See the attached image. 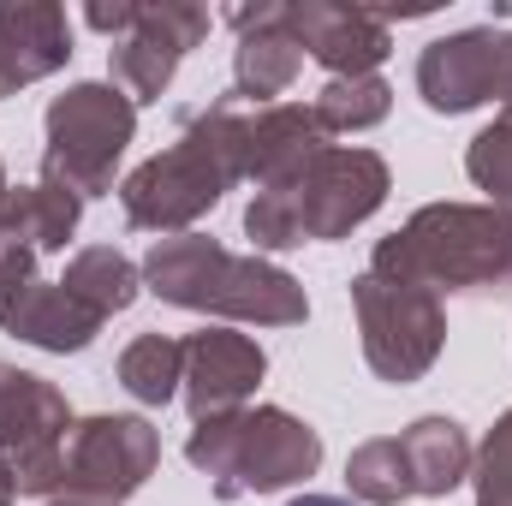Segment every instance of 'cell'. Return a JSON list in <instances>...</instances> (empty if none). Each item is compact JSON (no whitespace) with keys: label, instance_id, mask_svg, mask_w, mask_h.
I'll use <instances>...</instances> for the list:
<instances>
[{"label":"cell","instance_id":"obj_1","mask_svg":"<svg viewBox=\"0 0 512 506\" xmlns=\"http://www.w3.org/2000/svg\"><path fill=\"white\" fill-rule=\"evenodd\" d=\"M370 274L423 286L429 298H512V209L429 203L376 245Z\"/></svg>","mask_w":512,"mask_h":506},{"label":"cell","instance_id":"obj_2","mask_svg":"<svg viewBox=\"0 0 512 506\" xmlns=\"http://www.w3.org/2000/svg\"><path fill=\"white\" fill-rule=\"evenodd\" d=\"M387 191H393V173L376 149L322 143L298 173H286L280 185H262L245 203V233L256 251L334 245L382 209Z\"/></svg>","mask_w":512,"mask_h":506},{"label":"cell","instance_id":"obj_3","mask_svg":"<svg viewBox=\"0 0 512 506\" xmlns=\"http://www.w3.org/2000/svg\"><path fill=\"white\" fill-rule=\"evenodd\" d=\"M143 286L161 304L227 316V322H256V328H298L310 316V298L286 268L227 251L209 233L155 239L143 256Z\"/></svg>","mask_w":512,"mask_h":506},{"label":"cell","instance_id":"obj_4","mask_svg":"<svg viewBox=\"0 0 512 506\" xmlns=\"http://www.w3.org/2000/svg\"><path fill=\"white\" fill-rule=\"evenodd\" d=\"M239 185L233 161V96L179 120V137L120 179V209L137 233L179 239Z\"/></svg>","mask_w":512,"mask_h":506},{"label":"cell","instance_id":"obj_5","mask_svg":"<svg viewBox=\"0 0 512 506\" xmlns=\"http://www.w3.org/2000/svg\"><path fill=\"white\" fill-rule=\"evenodd\" d=\"M185 459L209 477L221 501H245V495H274L316 477L322 435L280 405H245V411L191 423Z\"/></svg>","mask_w":512,"mask_h":506},{"label":"cell","instance_id":"obj_6","mask_svg":"<svg viewBox=\"0 0 512 506\" xmlns=\"http://www.w3.org/2000/svg\"><path fill=\"white\" fill-rule=\"evenodd\" d=\"M42 137V179L90 203L114 191V167L137 137V108L114 84H72L48 102Z\"/></svg>","mask_w":512,"mask_h":506},{"label":"cell","instance_id":"obj_7","mask_svg":"<svg viewBox=\"0 0 512 506\" xmlns=\"http://www.w3.org/2000/svg\"><path fill=\"white\" fill-rule=\"evenodd\" d=\"M66 435L72 405L54 381L0 364V483L18 495H54L66 477Z\"/></svg>","mask_w":512,"mask_h":506},{"label":"cell","instance_id":"obj_8","mask_svg":"<svg viewBox=\"0 0 512 506\" xmlns=\"http://www.w3.org/2000/svg\"><path fill=\"white\" fill-rule=\"evenodd\" d=\"M352 310H358V334H364V364L382 381L405 387L435 370L441 346H447V310L441 298H429L423 286L382 280V274H358L352 280Z\"/></svg>","mask_w":512,"mask_h":506},{"label":"cell","instance_id":"obj_9","mask_svg":"<svg viewBox=\"0 0 512 506\" xmlns=\"http://www.w3.org/2000/svg\"><path fill=\"white\" fill-rule=\"evenodd\" d=\"M155 465H161V435H155L149 417L96 411V417L72 423V435H66V477H60V495H66V501L120 506L155 477Z\"/></svg>","mask_w":512,"mask_h":506},{"label":"cell","instance_id":"obj_10","mask_svg":"<svg viewBox=\"0 0 512 506\" xmlns=\"http://www.w3.org/2000/svg\"><path fill=\"white\" fill-rule=\"evenodd\" d=\"M417 96L429 114H471L483 102L512 108V30L477 24L435 36L417 54Z\"/></svg>","mask_w":512,"mask_h":506},{"label":"cell","instance_id":"obj_11","mask_svg":"<svg viewBox=\"0 0 512 506\" xmlns=\"http://www.w3.org/2000/svg\"><path fill=\"white\" fill-rule=\"evenodd\" d=\"M209 12L191 6V0H161V6H137L131 30L108 48V72H114V90L131 96V108H149L167 96L173 72L185 66V54L209 36Z\"/></svg>","mask_w":512,"mask_h":506},{"label":"cell","instance_id":"obj_12","mask_svg":"<svg viewBox=\"0 0 512 506\" xmlns=\"http://www.w3.org/2000/svg\"><path fill=\"white\" fill-rule=\"evenodd\" d=\"M286 30L298 36V48L328 66L334 78H370L393 54L382 12L370 6H340V0H286Z\"/></svg>","mask_w":512,"mask_h":506},{"label":"cell","instance_id":"obj_13","mask_svg":"<svg viewBox=\"0 0 512 506\" xmlns=\"http://www.w3.org/2000/svg\"><path fill=\"white\" fill-rule=\"evenodd\" d=\"M268 376V352L256 346L251 334H233V328H203L185 340V411L191 423L203 417H227V411H245L256 387Z\"/></svg>","mask_w":512,"mask_h":506},{"label":"cell","instance_id":"obj_14","mask_svg":"<svg viewBox=\"0 0 512 506\" xmlns=\"http://www.w3.org/2000/svg\"><path fill=\"white\" fill-rule=\"evenodd\" d=\"M322 143L328 131L316 126V108L304 102H268V108L233 102V161H239V179H251L256 191L298 173Z\"/></svg>","mask_w":512,"mask_h":506},{"label":"cell","instance_id":"obj_15","mask_svg":"<svg viewBox=\"0 0 512 506\" xmlns=\"http://www.w3.org/2000/svg\"><path fill=\"white\" fill-rule=\"evenodd\" d=\"M233 30H239V48H233V102L245 108H268L274 96H286L298 84V66H304V48L298 36L286 30V0H262V6H239L227 12Z\"/></svg>","mask_w":512,"mask_h":506},{"label":"cell","instance_id":"obj_16","mask_svg":"<svg viewBox=\"0 0 512 506\" xmlns=\"http://www.w3.org/2000/svg\"><path fill=\"white\" fill-rule=\"evenodd\" d=\"M72 60V18L54 0H0V102Z\"/></svg>","mask_w":512,"mask_h":506},{"label":"cell","instance_id":"obj_17","mask_svg":"<svg viewBox=\"0 0 512 506\" xmlns=\"http://www.w3.org/2000/svg\"><path fill=\"white\" fill-rule=\"evenodd\" d=\"M0 334L36 346V352H84L102 334V316L84 310L60 280H24L6 304H0Z\"/></svg>","mask_w":512,"mask_h":506},{"label":"cell","instance_id":"obj_18","mask_svg":"<svg viewBox=\"0 0 512 506\" xmlns=\"http://www.w3.org/2000/svg\"><path fill=\"white\" fill-rule=\"evenodd\" d=\"M78 215L84 203L48 179L36 185H6L0 197V245H18V251H66V239L78 233Z\"/></svg>","mask_w":512,"mask_h":506},{"label":"cell","instance_id":"obj_19","mask_svg":"<svg viewBox=\"0 0 512 506\" xmlns=\"http://www.w3.org/2000/svg\"><path fill=\"white\" fill-rule=\"evenodd\" d=\"M399 453H405V465H411V489L429 495V501L453 495V489L471 477V465H477V447H471L465 423H453V417H417V423L399 435Z\"/></svg>","mask_w":512,"mask_h":506},{"label":"cell","instance_id":"obj_20","mask_svg":"<svg viewBox=\"0 0 512 506\" xmlns=\"http://www.w3.org/2000/svg\"><path fill=\"white\" fill-rule=\"evenodd\" d=\"M60 286H66L84 310H96V316L108 322V316H120V310H131V304H137L143 268H137L120 245H84V251L66 262Z\"/></svg>","mask_w":512,"mask_h":506},{"label":"cell","instance_id":"obj_21","mask_svg":"<svg viewBox=\"0 0 512 506\" xmlns=\"http://www.w3.org/2000/svg\"><path fill=\"white\" fill-rule=\"evenodd\" d=\"M120 387L137 405H167L185 387V340L173 334H137L120 352Z\"/></svg>","mask_w":512,"mask_h":506},{"label":"cell","instance_id":"obj_22","mask_svg":"<svg viewBox=\"0 0 512 506\" xmlns=\"http://www.w3.org/2000/svg\"><path fill=\"white\" fill-rule=\"evenodd\" d=\"M346 489L364 506H399V501L417 495V489H411V465H405V453H399V435H376V441L352 447V459H346Z\"/></svg>","mask_w":512,"mask_h":506},{"label":"cell","instance_id":"obj_23","mask_svg":"<svg viewBox=\"0 0 512 506\" xmlns=\"http://www.w3.org/2000/svg\"><path fill=\"white\" fill-rule=\"evenodd\" d=\"M310 108H316V126L328 131V137H334V131H370V126L387 120L393 90H387L382 72H370V78H328Z\"/></svg>","mask_w":512,"mask_h":506},{"label":"cell","instance_id":"obj_24","mask_svg":"<svg viewBox=\"0 0 512 506\" xmlns=\"http://www.w3.org/2000/svg\"><path fill=\"white\" fill-rule=\"evenodd\" d=\"M465 173L477 191H489L495 209H512V108H501L495 126H483L465 149Z\"/></svg>","mask_w":512,"mask_h":506},{"label":"cell","instance_id":"obj_25","mask_svg":"<svg viewBox=\"0 0 512 506\" xmlns=\"http://www.w3.org/2000/svg\"><path fill=\"white\" fill-rule=\"evenodd\" d=\"M471 477H477V506H512V411H501V423L477 447Z\"/></svg>","mask_w":512,"mask_h":506},{"label":"cell","instance_id":"obj_26","mask_svg":"<svg viewBox=\"0 0 512 506\" xmlns=\"http://www.w3.org/2000/svg\"><path fill=\"white\" fill-rule=\"evenodd\" d=\"M131 18H137V0H114V6H102V0H96V6H84V24H90V30H102V36H114V42L131 30Z\"/></svg>","mask_w":512,"mask_h":506},{"label":"cell","instance_id":"obj_27","mask_svg":"<svg viewBox=\"0 0 512 506\" xmlns=\"http://www.w3.org/2000/svg\"><path fill=\"white\" fill-rule=\"evenodd\" d=\"M24 280H36V251H18V245H0V304L24 286Z\"/></svg>","mask_w":512,"mask_h":506},{"label":"cell","instance_id":"obj_28","mask_svg":"<svg viewBox=\"0 0 512 506\" xmlns=\"http://www.w3.org/2000/svg\"><path fill=\"white\" fill-rule=\"evenodd\" d=\"M286 506H352V501H340V495H298V501H286Z\"/></svg>","mask_w":512,"mask_h":506},{"label":"cell","instance_id":"obj_29","mask_svg":"<svg viewBox=\"0 0 512 506\" xmlns=\"http://www.w3.org/2000/svg\"><path fill=\"white\" fill-rule=\"evenodd\" d=\"M48 506H96V501H66V495H60V501H48Z\"/></svg>","mask_w":512,"mask_h":506},{"label":"cell","instance_id":"obj_30","mask_svg":"<svg viewBox=\"0 0 512 506\" xmlns=\"http://www.w3.org/2000/svg\"><path fill=\"white\" fill-rule=\"evenodd\" d=\"M0 506H12V489H6V483H0Z\"/></svg>","mask_w":512,"mask_h":506},{"label":"cell","instance_id":"obj_31","mask_svg":"<svg viewBox=\"0 0 512 506\" xmlns=\"http://www.w3.org/2000/svg\"><path fill=\"white\" fill-rule=\"evenodd\" d=\"M0 197H6V161H0Z\"/></svg>","mask_w":512,"mask_h":506}]
</instances>
